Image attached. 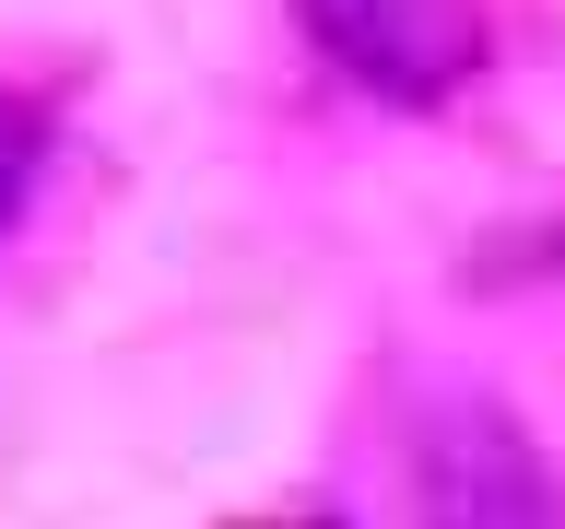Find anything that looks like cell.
Returning <instances> with one entry per match:
<instances>
[{
	"instance_id": "obj_1",
	"label": "cell",
	"mask_w": 565,
	"mask_h": 529,
	"mask_svg": "<svg viewBox=\"0 0 565 529\" xmlns=\"http://www.w3.org/2000/svg\"><path fill=\"white\" fill-rule=\"evenodd\" d=\"M307 35L330 47L342 83H365L388 106H436L483 60V12L471 0H307Z\"/></svg>"
},
{
	"instance_id": "obj_2",
	"label": "cell",
	"mask_w": 565,
	"mask_h": 529,
	"mask_svg": "<svg viewBox=\"0 0 565 529\" xmlns=\"http://www.w3.org/2000/svg\"><path fill=\"white\" fill-rule=\"evenodd\" d=\"M424 529H554L542 458L494 400H459L424 435Z\"/></svg>"
},
{
	"instance_id": "obj_3",
	"label": "cell",
	"mask_w": 565,
	"mask_h": 529,
	"mask_svg": "<svg viewBox=\"0 0 565 529\" xmlns=\"http://www.w3.org/2000/svg\"><path fill=\"white\" fill-rule=\"evenodd\" d=\"M35 165H47V130H35V106H0V236L24 224V201H35Z\"/></svg>"
},
{
	"instance_id": "obj_4",
	"label": "cell",
	"mask_w": 565,
	"mask_h": 529,
	"mask_svg": "<svg viewBox=\"0 0 565 529\" xmlns=\"http://www.w3.org/2000/svg\"><path fill=\"white\" fill-rule=\"evenodd\" d=\"M554 259H565V247H554Z\"/></svg>"
},
{
	"instance_id": "obj_5",
	"label": "cell",
	"mask_w": 565,
	"mask_h": 529,
	"mask_svg": "<svg viewBox=\"0 0 565 529\" xmlns=\"http://www.w3.org/2000/svg\"><path fill=\"white\" fill-rule=\"evenodd\" d=\"M307 529H318V518H307Z\"/></svg>"
}]
</instances>
